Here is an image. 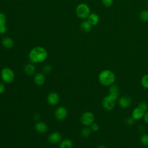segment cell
<instances>
[{
    "mask_svg": "<svg viewBox=\"0 0 148 148\" xmlns=\"http://www.w3.org/2000/svg\"><path fill=\"white\" fill-rule=\"evenodd\" d=\"M47 50L42 46H36L32 49L29 53V58L32 62L41 63L47 57Z\"/></svg>",
    "mask_w": 148,
    "mask_h": 148,
    "instance_id": "1",
    "label": "cell"
},
{
    "mask_svg": "<svg viewBox=\"0 0 148 148\" xmlns=\"http://www.w3.org/2000/svg\"><path fill=\"white\" fill-rule=\"evenodd\" d=\"M115 80L116 76L114 73L109 69L102 71L98 75V80L99 83L105 86H110L112 85Z\"/></svg>",
    "mask_w": 148,
    "mask_h": 148,
    "instance_id": "2",
    "label": "cell"
},
{
    "mask_svg": "<svg viewBox=\"0 0 148 148\" xmlns=\"http://www.w3.org/2000/svg\"><path fill=\"white\" fill-rule=\"evenodd\" d=\"M1 77L3 82L10 83L14 80L15 73L12 69L8 67L3 68L1 71Z\"/></svg>",
    "mask_w": 148,
    "mask_h": 148,
    "instance_id": "3",
    "label": "cell"
},
{
    "mask_svg": "<svg viewBox=\"0 0 148 148\" xmlns=\"http://www.w3.org/2000/svg\"><path fill=\"white\" fill-rule=\"evenodd\" d=\"M76 13L77 16L82 19H86L88 18V16L91 13L89 6L84 3H79L77 6L76 8Z\"/></svg>",
    "mask_w": 148,
    "mask_h": 148,
    "instance_id": "4",
    "label": "cell"
},
{
    "mask_svg": "<svg viewBox=\"0 0 148 148\" xmlns=\"http://www.w3.org/2000/svg\"><path fill=\"white\" fill-rule=\"evenodd\" d=\"M94 115L91 112L87 111L84 112L80 117L82 124L86 127L90 126L94 121Z\"/></svg>",
    "mask_w": 148,
    "mask_h": 148,
    "instance_id": "5",
    "label": "cell"
},
{
    "mask_svg": "<svg viewBox=\"0 0 148 148\" xmlns=\"http://www.w3.org/2000/svg\"><path fill=\"white\" fill-rule=\"evenodd\" d=\"M116 101V99L108 95L102 101V107L106 110H112L115 106Z\"/></svg>",
    "mask_w": 148,
    "mask_h": 148,
    "instance_id": "6",
    "label": "cell"
},
{
    "mask_svg": "<svg viewBox=\"0 0 148 148\" xmlns=\"http://www.w3.org/2000/svg\"><path fill=\"white\" fill-rule=\"evenodd\" d=\"M68 115V110L64 106H59L57 108L55 111L54 116L57 120H64Z\"/></svg>",
    "mask_w": 148,
    "mask_h": 148,
    "instance_id": "7",
    "label": "cell"
},
{
    "mask_svg": "<svg viewBox=\"0 0 148 148\" xmlns=\"http://www.w3.org/2000/svg\"><path fill=\"white\" fill-rule=\"evenodd\" d=\"M118 103L122 108H127L132 103V99L130 96L123 95L118 98Z\"/></svg>",
    "mask_w": 148,
    "mask_h": 148,
    "instance_id": "8",
    "label": "cell"
},
{
    "mask_svg": "<svg viewBox=\"0 0 148 148\" xmlns=\"http://www.w3.org/2000/svg\"><path fill=\"white\" fill-rule=\"evenodd\" d=\"M60 95L57 92H51L47 97V101L50 105H56L60 101Z\"/></svg>",
    "mask_w": 148,
    "mask_h": 148,
    "instance_id": "9",
    "label": "cell"
},
{
    "mask_svg": "<svg viewBox=\"0 0 148 148\" xmlns=\"http://www.w3.org/2000/svg\"><path fill=\"white\" fill-rule=\"evenodd\" d=\"M62 136L61 134L58 131H54L49 134L47 137L49 142L52 144H56L61 141Z\"/></svg>",
    "mask_w": 148,
    "mask_h": 148,
    "instance_id": "10",
    "label": "cell"
},
{
    "mask_svg": "<svg viewBox=\"0 0 148 148\" xmlns=\"http://www.w3.org/2000/svg\"><path fill=\"white\" fill-rule=\"evenodd\" d=\"M120 94V89L119 87L115 84H112L110 86L109 88V95L113 97L115 99H117L119 98Z\"/></svg>",
    "mask_w": 148,
    "mask_h": 148,
    "instance_id": "11",
    "label": "cell"
},
{
    "mask_svg": "<svg viewBox=\"0 0 148 148\" xmlns=\"http://www.w3.org/2000/svg\"><path fill=\"white\" fill-rule=\"evenodd\" d=\"M145 112L138 106L134 108L132 112V117L135 120H138L144 117Z\"/></svg>",
    "mask_w": 148,
    "mask_h": 148,
    "instance_id": "12",
    "label": "cell"
},
{
    "mask_svg": "<svg viewBox=\"0 0 148 148\" xmlns=\"http://www.w3.org/2000/svg\"><path fill=\"white\" fill-rule=\"evenodd\" d=\"M45 76L43 73H37L34 77V81L35 83L38 86H42L45 82Z\"/></svg>",
    "mask_w": 148,
    "mask_h": 148,
    "instance_id": "13",
    "label": "cell"
},
{
    "mask_svg": "<svg viewBox=\"0 0 148 148\" xmlns=\"http://www.w3.org/2000/svg\"><path fill=\"white\" fill-rule=\"evenodd\" d=\"M35 128L36 131L40 134L45 133L47 131V124L43 121H38L35 125Z\"/></svg>",
    "mask_w": 148,
    "mask_h": 148,
    "instance_id": "14",
    "label": "cell"
},
{
    "mask_svg": "<svg viewBox=\"0 0 148 148\" xmlns=\"http://www.w3.org/2000/svg\"><path fill=\"white\" fill-rule=\"evenodd\" d=\"M87 20L92 25H95L99 21V17L95 13H91L87 18Z\"/></svg>",
    "mask_w": 148,
    "mask_h": 148,
    "instance_id": "15",
    "label": "cell"
},
{
    "mask_svg": "<svg viewBox=\"0 0 148 148\" xmlns=\"http://www.w3.org/2000/svg\"><path fill=\"white\" fill-rule=\"evenodd\" d=\"M80 29L84 33H88L92 28V25L88 22V20H84L80 24Z\"/></svg>",
    "mask_w": 148,
    "mask_h": 148,
    "instance_id": "16",
    "label": "cell"
},
{
    "mask_svg": "<svg viewBox=\"0 0 148 148\" xmlns=\"http://www.w3.org/2000/svg\"><path fill=\"white\" fill-rule=\"evenodd\" d=\"M2 44L5 48L9 49L13 47L14 43L12 38L9 37H5L2 40Z\"/></svg>",
    "mask_w": 148,
    "mask_h": 148,
    "instance_id": "17",
    "label": "cell"
},
{
    "mask_svg": "<svg viewBox=\"0 0 148 148\" xmlns=\"http://www.w3.org/2000/svg\"><path fill=\"white\" fill-rule=\"evenodd\" d=\"M25 73L28 75V76H32L33 75L35 72V66L32 64H27L25 65L24 68Z\"/></svg>",
    "mask_w": 148,
    "mask_h": 148,
    "instance_id": "18",
    "label": "cell"
},
{
    "mask_svg": "<svg viewBox=\"0 0 148 148\" xmlns=\"http://www.w3.org/2000/svg\"><path fill=\"white\" fill-rule=\"evenodd\" d=\"M73 142L70 139H65L60 142L59 148H72Z\"/></svg>",
    "mask_w": 148,
    "mask_h": 148,
    "instance_id": "19",
    "label": "cell"
},
{
    "mask_svg": "<svg viewBox=\"0 0 148 148\" xmlns=\"http://www.w3.org/2000/svg\"><path fill=\"white\" fill-rule=\"evenodd\" d=\"M139 18L143 22H148V10H143L139 13Z\"/></svg>",
    "mask_w": 148,
    "mask_h": 148,
    "instance_id": "20",
    "label": "cell"
},
{
    "mask_svg": "<svg viewBox=\"0 0 148 148\" xmlns=\"http://www.w3.org/2000/svg\"><path fill=\"white\" fill-rule=\"evenodd\" d=\"M140 142L143 146L145 147L148 146V134H144L141 135Z\"/></svg>",
    "mask_w": 148,
    "mask_h": 148,
    "instance_id": "21",
    "label": "cell"
},
{
    "mask_svg": "<svg viewBox=\"0 0 148 148\" xmlns=\"http://www.w3.org/2000/svg\"><path fill=\"white\" fill-rule=\"evenodd\" d=\"M91 134V130L88 127H84L82 130L81 135L84 138H88Z\"/></svg>",
    "mask_w": 148,
    "mask_h": 148,
    "instance_id": "22",
    "label": "cell"
},
{
    "mask_svg": "<svg viewBox=\"0 0 148 148\" xmlns=\"http://www.w3.org/2000/svg\"><path fill=\"white\" fill-rule=\"evenodd\" d=\"M141 84L146 89H148V74L143 75L141 79Z\"/></svg>",
    "mask_w": 148,
    "mask_h": 148,
    "instance_id": "23",
    "label": "cell"
},
{
    "mask_svg": "<svg viewBox=\"0 0 148 148\" xmlns=\"http://www.w3.org/2000/svg\"><path fill=\"white\" fill-rule=\"evenodd\" d=\"M138 106L139 108H140L142 110H143L145 112H146L148 110V105L145 101H142L140 103H139Z\"/></svg>",
    "mask_w": 148,
    "mask_h": 148,
    "instance_id": "24",
    "label": "cell"
},
{
    "mask_svg": "<svg viewBox=\"0 0 148 148\" xmlns=\"http://www.w3.org/2000/svg\"><path fill=\"white\" fill-rule=\"evenodd\" d=\"M43 73H46V74H49L50 73H51V71H52V67L51 65H49V64H47V65H45L43 67Z\"/></svg>",
    "mask_w": 148,
    "mask_h": 148,
    "instance_id": "25",
    "label": "cell"
},
{
    "mask_svg": "<svg viewBox=\"0 0 148 148\" xmlns=\"http://www.w3.org/2000/svg\"><path fill=\"white\" fill-rule=\"evenodd\" d=\"M6 22V16L3 13H0V26L5 25Z\"/></svg>",
    "mask_w": 148,
    "mask_h": 148,
    "instance_id": "26",
    "label": "cell"
},
{
    "mask_svg": "<svg viewBox=\"0 0 148 148\" xmlns=\"http://www.w3.org/2000/svg\"><path fill=\"white\" fill-rule=\"evenodd\" d=\"M102 4L106 7H110L113 3V0H101Z\"/></svg>",
    "mask_w": 148,
    "mask_h": 148,
    "instance_id": "27",
    "label": "cell"
},
{
    "mask_svg": "<svg viewBox=\"0 0 148 148\" xmlns=\"http://www.w3.org/2000/svg\"><path fill=\"white\" fill-rule=\"evenodd\" d=\"M91 130H92V131H98L99 130V125L97 124V123H93L91 125Z\"/></svg>",
    "mask_w": 148,
    "mask_h": 148,
    "instance_id": "28",
    "label": "cell"
},
{
    "mask_svg": "<svg viewBox=\"0 0 148 148\" xmlns=\"http://www.w3.org/2000/svg\"><path fill=\"white\" fill-rule=\"evenodd\" d=\"M134 121L135 120L131 117H128L126 120H125V124H127L128 125H132L134 124Z\"/></svg>",
    "mask_w": 148,
    "mask_h": 148,
    "instance_id": "29",
    "label": "cell"
},
{
    "mask_svg": "<svg viewBox=\"0 0 148 148\" xmlns=\"http://www.w3.org/2000/svg\"><path fill=\"white\" fill-rule=\"evenodd\" d=\"M7 31V28L5 25L0 26V34H4Z\"/></svg>",
    "mask_w": 148,
    "mask_h": 148,
    "instance_id": "30",
    "label": "cell"
},
{
    "mask_svg": "<svg viewBox=\"0 0 148 148\" xmlns=\"http://www.w3.org/2000/svg\"><path fill=\"white\" fill-rule=\"evenodd\" d=\"M5 91V86L4 84L2 82H0V94L4 92Z\"/></svg>",
    "mask_w": 148,
    "mask_h": 148,
    "instance_id": "31",
    "label": "cell"
},
{
    "mask_svg": "<svg viewBox=\"0 0 148 148\" xmlns=\"http://www.w3.org/2000/svg\"><path fill=\"white\" fill-rule=\"evenodd\" d=\"M143 118H144V120H145V122H146L147 124H148V110L145 112Z\"/></svg>",
    "mask_w": 148,
    "mask_h": 148,
    "instance_id": "32",
    "label": "cell"
},
{
    "mask_svg": "<svg viewBox=\"0 0 148 148\" xmlns=\"http://www.w3.org/2000/svg\"><path fill=\"white\" fill-rule=\"evenodd\" d=\"M39 117H40V115L38 114H36L34 116V119H35V120H38Z\"/></svg>",
    "mask_w": 148,
    "mask_h": 148,
    "instance_id": "33",
    "label": "cell"
},
{
    "mask_svg": "<svg viewBox=\"0 0 148 148\" xmlns=\"http://www.w3.org/2000/svg\"><path fill=\"white\" fill-rule=\"evenodd\" d=\"M97 148H106V147L105 146V145L101 144V145H99V146H98V147H97Z\"/></svg>",
    "mask_w": 148,
    "mask_h": 148,
    "instance_id": "34",
    "label": "cell"
},
{
    "mask_svg": "<svg viewBox=\"0 0 148 148\" xmlns=\"http://www.w3.org/2000/svg\"><path fill=\"white\" fill-rule=\"evenodd\" d=\"M147 7H148V1H147Z\"/></svg>",
    "mask_w": 148,
    "mask_h": 148,
    "instance_id": "35",
    "label": "cell"
}]
</instances>
